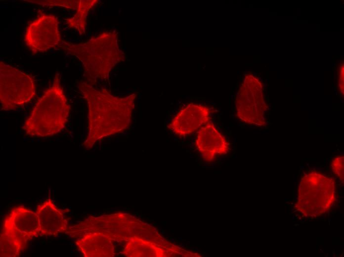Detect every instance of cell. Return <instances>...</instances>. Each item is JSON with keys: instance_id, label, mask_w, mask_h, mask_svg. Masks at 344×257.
Instances as JSON below:
<instances>
[{"instance_id": "12", "label": "cell", "mask_w": 344, "mask_h": 257, "mask_svg": "<svg viewBox=\"0 0 344 257\" xmlns=\"http://www.w3.org/2000/svg\"><path fill=\"white\" fill-rule=\"evenodd\" d=\"M110 239L103 233L89 232L78 237L75 243L85 257H105L111 255Z\"/></svg>"}, {"instance_id": "5", "label": "cell", "mask_w": 344, "mask_h": 257, "mask_svg": "<svg viewBox=\"0 0 344 257\" xmlns=\"http://www.w3.org/2000/svg\"><path fill=\"white\" fill-rule=\"evenodd\" d=\"M336 199L334 180L316 171L306 173L301 178L295 207L308 217H316L326 213Z\"/></svg>"}, {"instance_id": "4", "label": "cell", "mask_w": 344, "mask_h": 257, "mask_svg": "<svg viewBox=\"0 0 344 257\" xmlns=\"http://www.w3.org/2000/svg\"><path fill=\"white\" fill-rule=\"evenodd\" d=\"M1 227L0 257H17L24 251L29 241L39 236V220L36 212L19 206L6 215Z\"/></svg>"}, {"instance_id": "14", "label": "cell", "mask_w": 344, "mask_h": 257, "mask_svg": "<svg viewBox=\"0 0 344 257\" xmlns=\"http://www.w3.org/2000/svg\"><path fill=\"white\" fill-rule=\"evenodd\" d=\"M26 1L44 6H59L76 9L79 0H26Z\"/></svg>"}, {"instance_id": "3", "label": "cell", "mask_w": 344, "mask_h": 257, "mask_svg": "<svg viewBox=\"0 0 344 257\" xmlns=\"http://www.w3.org/2000/svg\"><path fill=\"white\" fill-rule=\"evenodd\" d=\"M68 103L61 77L56 73L52 84L46 88L25 120L22 129L26 135L44 137L59 133L69 120Z\"/></svg>"}, {"instance_id": "1", "label": "cell", "mask_w": 344, "mask_h": 257, "mask_svg": "<svg viewBox=\"0 0 344 257\" xmlns=\"http://www.w3.org/2000/svg\"><path fill=\"white\" fill-rule=\"evenodd\" d=\"M79 88L88 107L87 133L83 144L85 148L89 149L98 140L129 128L136 94L119 97L85 81L79 83Z\"/></svg>"}, {"instance_id": "7", "label": "cell", "mask_w": 344, "mask_h": 257, "mask_svg": "<svg viewBox=\"0 0 344 257\" xmlns=\"http://www.w3.org/2000/svg\"><path fill=\"white\" fill-rule=\"evenodd\" d=\"M236 113L247 124L262 127L266 124L267 106L263 94L262 85L256 77L247 76L237 94Z\"/></svg>"}, {"instance_id": "9", "label": "cell", "mask_w": 344, "mask_h": 257, "mask_svg": "<svg viewBox=\"0 0 344 257\" xmlns=\"http://www.w3.org/2000/svg\"><path fill=\"white\" fill-rule=\"evenodd\" d=\"M211 110L206 105L190 103L181 108L170 122L168 128L175 135L188 136L210 121Z\"/></svg>"}, {"instance_id": "10", "label": "cell", "mask_w": 344, "mask_h": 257, "mask_svg": "<svg viewBox=\"0 0 344 257\" xmlns=\"http://www.w3.org/2000/svg\"><path fill=\"white\" fill-rule=\"evenodd\" d=\"M195 145L207 162H214L217 157L226 154L230 150V144L225 136L211 121L198 130Z\"/></svg>"}, {"instance_id": "2", "label": "cell", "mask_w": 344, "mask_h": 257, "mask_svg": "<svg viewBox=\"0 0 344 257\" xmlns=\"http://www.w3.org/2000/svg\"><path fill=\"white\" fill-rule=\"evenodd\" d=\"M61 47L81 62L86 82L92 85L98 80L108 79L112 69L126 58L114 31L102 32L85 43L63 42Z\"/></svg>"}, {"instance_id": "8", "label": "cell", "mask_w": 344, "mask_h": 257, "mask_svg": "<svg viewBox=\"0 0 344 257\" xmlns=\"http://www.w3.org/2000/svg\"><path fill=\"white\" fill-rule=\"evenodd\" d=\"M24 40L34 53L60 45L62 40L57 17L43 13L39 15L27 26Z\"/></svg>"}, {"instance_id": "6", "label": "cell", "mask_w": 344, "mask_h": 257, "mask_svg": "<svg viewBox=\"0 0 344 257\" xmlns=\"http://www.w3.org/2000/svg\"><path fill=\"white\" fill-rule=\"evenodd\" d=\"M36 95L33 77L18 69L0 62V110H16L31 101Z\"/></svg>"}, {"instance_id": "13", "label": "cell", "mask_w": 344, "mask_h": 257, "mask_svg": "<svg viewBox=\"0 0 344 257\" xmlns=\"http://www.w3.org/2000/svg\"><path fill=\"white\" fill-rule=\"evenodd\" d=\"M98 2L97 0H79L74 15L72 18L65 19L68 27L77 30L81 35L85 34L87 13Z\"/></svg>"}, {"instance_id": "11", "label": "cell", "mask_w": 344, "mask_h": 257, "mask_svg": "<svg viewBox=\"0 0 344 257\" xmlns=\"http://www.w3.org/2000/svg\"><path fill=\"white\" fill-rule=\"evenodd\" d=\"M36 213L39 220V236L56 237L67 231L69 226L65 211L50 197L37 206Z\"/></svg>"}, {"instance_id": "15", "label": "cell", "mask_w": 344, "mask_h": 257, "mask_svg": "<svg viewBox=\"0 0 344 257\" xmlns=\"http://www.w3.org/2000/svg\"><path fill=\"white\" fill-rule=\"evenodd\" d=\"M344 156L339 155L333 159L331 164L333 172L343 182L344 181Z\"/></svg>"}]
</instances>
